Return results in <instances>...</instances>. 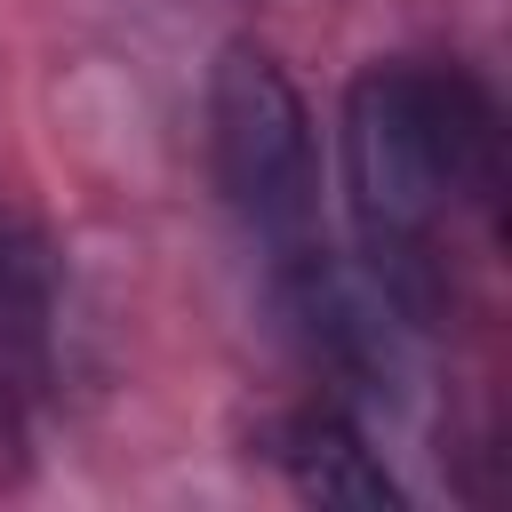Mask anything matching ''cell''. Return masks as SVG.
<instances>
[{
	"label": "cell",
	"mask_w": 512,
	"mask_h": 512,
	"mask_svg": "<svg viewBox=\"0 0 512 512\" xmlns=\"http://www.w3.org/2000/svg\"><path fill=\"white\" fill-rule=\"evenodd\" d=\"M496 112L456 64H368L344 88V192L376 272L416 280L448 216L488 192Z\"/></svg>",
	"instance_id": "cell-1"
},
{
	"label": "cell",
	"mask_w": 512,
	"mask_h": 512,
	"mask_svg": "<svg viewBox=\"0 0 512 512\" xmlns=\"http://www.w3.org/2000/svg\"><path fill=\"white\" fill-rule=\"evenodd\" d=\"M208 160L232 200V216L256 232L264 264H304L320 248V144L296 80L272 48L232 40L208 80Z\"/></svg>",
	"instance_id": "cell-2"
},
{
	"label": "cell",
	"mask_w": 512,
	"mask_h": 512,
	"mask_svg": "<svg viewBox=\"0 0 512 512\" xmlns=\"http://www.w3.org/2000/svg\"><path fill=\"white\" fill-rule=\"evenodd\" d=\"M272 448H280L288 480H296L304 496H320V504H392V496H400V488H392V472H384V464L368 456V440L352 432V416H344V408H328V400H312V408L280 416Z\"/></svg>",
	"instance_id": "cell-3"
},
{
	"label": "cell",
	"mask_w": 512,
	"mask_h": 512,
	"mask_svg": "<svg viewBox=\"0 0 512 512\" xmlns=\"http://www.w3.org/2000/svg\"><path fill=\"white\" fill-rule=\"evenodd\" d=\"M40 320H48V280H40V248L24 232L0 224V384L32 360L40 344Z\"/></svg>",
	"instance_id": "cell-4"
}]
</instances>
